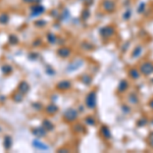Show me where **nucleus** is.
Segmentation results:
<instances>
[{
    "label": "nucleus",
    "instance_id": "c85d7f7f",
    "mask_svg": "<svg viewBox=\"0 0 153 153\" xmlns=\"http://www.w3.org/2000/svg\"><path fill=\"white\" fill-rule=\"evenodd\" d=\"M85 123H86V125L92 127V126H95V125H96V119H95L93 116H86Z\"/></svg>",
    "mask_w": 153,
    "mask_h": 153
},
{
    "label": "nucleus",
    "instance_id": "a211bd4d",
    "mask_svg": "<svg viewBox=\"0 0 153 153\" xmlns=\"http://www.w3.org/2000/svg\"><path fill=\"white\" fill-rule=\"evenodd\" d=\"M24 96H25V95H24L23 93L18 92V91L16 90V92H14V94H12V99L14 103H20V102L24 100Z\"/></svg>",
    "mask_w": 153,
    "mask_h": 153
},
{
    "label": "nucleus",
    "instance_id": "7ed1b4c3",
    "mask_svg": "<svg viewBox=\"0 0 153 153\" xmlns=\"http://www.w3.org/2000/svg\"><path fill=\"white\" fill-rule=\"evenodd\" d=\"M45 12V7L41 3H35L30 7V16L31 18H38Z\"/></svg>",
    "mask_w": 153,
    "mask_h": 153
},
{
    "label": "nucleus",
    "instance_id": "473e14b6",
    "mask_svg": "<svg viewBox=\"0 0 153 153\" xmlns=\"http://www.w3.org/2000/svg\"><path fill=\"white\" fill-rule=\"evenodd\" d=\"M46 25H47V22L44 20H38L34 23V26L37 28H44Z\"/></svg>",
    "mask_w": 153,
    "mask_h": 153
},
{
    "label": "nucleus",
    "instance_id": "72a5a7b5",
    "mask_svg": "<svg viewBox=\"0 0 153 153\" xmlns=\"http://www.w3.org/2000/svg\"><path fill=\"white\" fill-rule=\"evenodd\" d=\"M45 72H46V74H48V76H54V74H56L55 70H54L52 66H50V65H47V66H46Z\"/></svg>",
    "mask_w": 153,
    "mask_h": 153
},
{
    "label": "nucleus",
    "instance_id": "393cba45",
    "mask_svg": "<svg viewBox=\"0 0 153 153\" xmlns=\"http://www.w3.org/2000/svg\"><path fill=\"white\" fill-rule=\"evenodd\" d=\"M128 102L130 104H133V105H136V104L139 103V98H138V95L135 94V93H131L128 96Z\"/></svg>",
    "mask_w": 153,
    "mask_h": 153
},
{
    "label": "nucleus",
    "instance_id": "39448f33",
    "mask_svg": "<svg viewBox=\"0 0 153 153\" xmlns=\"http://www.w3.org/2000/svg\"><path fill=\"white\" fill-rule=\"evenodd\" d=\"M141 74H144V76H150L153 74V63L151 61H145L140 65L139 68Z\"/></svg>",
    "mask_w": 153,
    "mask_h": 153
},
{
    "label": "nucleus",
    "instance_id": "2f4dec72",
    "mask_svg": "<svg viewBox=\"0 0 153 153\" xmlns=\"http://www.w3.org/2000/svg\"><path fill=\"white\" fill-rule=\"evenodd\" d=\"M32 108L36 111H41L43 109V104L41 102H33L32 103Z\"/></svg>",
    "mask_w": 153,
    "mask_h": 153
},
{
    "label": "nucleus",
    "instance_id": "1a4fd4ad",
    "mask_svg": "<svg viewBox=\"0 0 153 153\" xmlns=\"http://www.w3.org/2000/svg\"><path fill=\"white\" fill-rule=\"evenodd\" d=\"M84 64V60L83 59H76V60L72 61V62L70 63V64L66 66V70H68V72H76V70H78L80 68H81L82 65Z\"/></svg>",
    "mask_w": 153,
    "mask_h": 153
},
{
    "label": "nucleus",
    "instance_id": "a878e982",
    "mask_svg": "<svg viewBox=\"0 0 153 153\" xmlns=\"http://www.w3.org/2000/svg\"><path fill=\"white\" fill-rule=\"evenodd\" d=\"M18 42H20V40H18V37L16 36V35L14 34H12L8 36V44L12 46H16L18 44Z\"/></svg>",
    "mask_w": 153,
    "mask_h": 153
},
{
    "label": "nucleus",
    "instance_id": "4be33fe9",
    "mask_svg": "<svg viewBox=\"0 0 153 153\" xmlns=\"http://www.w3.org/2000/svg\"><path fill=\"white\" fill-rule=\"evenodd\" d=\"M142 53H143V47L141 45H138L134 48L133 52H132V57L133 58H138V57L141 56Z\"/></svg>",
    "mask_w": 153,
    "mask_h": 153
},
{
    "label": "nucleus",
    "instance_id": "a18cd8bd",
    "mask_svg": "<svg viewBox=\"0 0 153 153\" xmlns=\"http://www.w3.org/2000/svg\"><path fill=\"white\" fill-rule=\"evenodd\" d=\"M57 152H70V149L68 148H59L58 150H57Z\"/></svg>",
    "mask_w": 153,
    "mask_h": 153
},
{
    "label": "nucleus",
    "instance_id": "dca6fc26",
    "mask_svg": "<svg viewBox=\"0 0 153 153\" xmlns=\"http://www.w3.org/2000/svg\"><path fill=\"white\" fill-rule=\"evenodd\" d=\"M42 126L47 130V132H52L55 129V126H54L53 123L50 119H47V118H44L42 121Z\"/></svg>",
    "mask_w": 153,
    "mask_h": 153
},
{
    "label": "nucleus",
    "instance_id": "49530a36",
    "mask_svg": "<svg viewBox=\"0 0 153 153\" xmlns=\"http://www.w3.org/2000/svg\"><path fill=\"white\" fill-rule=\"evenodd\" d=\"M78 111H79V112H84V107L83 106H79V108H78Z\"/></svg>",
    "mask_w": 153,
    "mask_h": 153
},
{
    "label": "nucleus",
    "instance_id": "f03ea898",
    "mask_svg": "<svg viewBox=\"0 0 153 153\" xmlns=\"http://www.w3.org/2000/svg\"><path fill=\"white\" fill-rule=\"evenodd\" d=\"M85 105L89 109H94L97 105V93L96 91H91L85 98Z\"/></svg>",
    "mask_w": 153,
    "mask_h": 153
},
{
    "label": "nucleus",
    "instance_id": "f8f14e48",
    "mask_svg": "<svg viewBox=\"0 0 153 153\" xmlns=\"http://www.w3.org/2000/svg\"><path fill=\"white\" fill-rule=\"evenodd\" d=\"M3 148L5 149L6 151L10 150L12 147V144H14V140H12V137L10 135H5L3 137Z\"/></svg>",
    "mask_w": 153,
    "mask_h": 153
},
{
    "label": "nucleus",
    "instance_id": "0eeeda50",
    "mask_svg": "<svg viewBox=\"0 0 153 153\" xmlns=\"http://www.w3.org/2000/svg\"><path fill=\"white\" fill-rule=\"evenodd\" d=\"M32 146L33 148H35L36 150L39 151H49L50 150V147L48 146L47 144H45L44 142L41 141L39 138H36L32 141Z\"/></svg>",
    "mask_w": 153,
    "mask_h": 153
},
{
    "label": "nucleus",
    "instance_id": "c756f323",
    "mask_svg": "<svg viewBox=\"0 0 153 153\" xmlns=\"http://www.w3.org/2000/svg\"><path fill=\"white\" fill-rule=\"evenodd\" d=\"M146 6H147L146 2H141V3H140V4L138 5V7H137V12H138V14H144L145 10H146Z\"/></svg>",
    "mask_w": 153,
    "mask_h": 153
},
{
    "label": "nucleus",
    "instance_id": "a19ab883",
    "mask_svg": "<svg viewBox=\"0 0 153 153\" xmlns=\"http://www.w3.org/2000/svg\"><path fill=\"white\" fill-rule=\"evenodd\" d=\"M148 144L151 148H153V132L149 134V136H148Z\"/></svg>",
    "mask_w": 153,
    "mask_h": 153
},
{
    "label": "nucleus",
    "instance_id": "4468645a",
    "mask_svg": "<svg viewBox=\"0 0 153 153\" xmlns=\"http://www.w3.org/2000/svg\"><path fill=\"white\" fill-rule=\"evenodd\" d=\"M58 111V106L54 102H51V103L47 104V106L45 107V112L49 115H53Z\"/></svg>",
    "mask_w": 153,
    "mask_h": 153
},
{
    "label": "nucleus",
    "instance_id": "79ce46f5",
    "mask_svg": "<svg viewBox=\"0 0 153 153\" xmlns=\"http://www.w3.org/2000/svg\"><path fill=\"white\" fill-rule=\"evenodd\" d=\"M25 3H29V4H35V3H40L41 0H23Z\"/></svg>",
    "mask_w": 153,
    "mask_h": 153
},
{
    "label": "nucleus",
    "instance_id": "c03bdc74",
    "mask_svg": "<svg viewBox=\"0 0 153 153\" xmlns=\"http://www.w3.org/2000/svg\"><path fill=\"white\" fill-rule=\"evenodd\" d=\"M5 100H6V96L5 95H0V103H4Z\"/></svg>",
    "mask_w": 153,
    "mask_h": 153
},
{
    "label": "nucleus",
    "instance_id": "2eb2a0df",
    "mask_svg": "<svg viewBox=\"0 0 153 153\" xmlns=\"http://www.w3.org/2000/svg\"><path fill=\"white\" fill-rule=\"evenodd\" d=\"M100 133H101V135H102V137L104 138V139H107V140H109V139H111V131H110V129L108 128V127H106V126H102L101 127V129H100Z\"/></svg>",
    "mask_w": 153,
    "mask_h": 153
},
{
    "label": "nucleus",
    "instance_id": "412c9836",
    "mask_svg": "<svg viewBox=\"0 0 153 153\" xmlns=\"http://www.w3.org/2000/svg\"><path fill=\"white\" fill-rule=\"evenodd\" d=\"M46 38H47V42L49 43V44H51V45H53V44H56L57 39H58L56 35L53 34V33H51V32L47 33V35H46Z\"/></svg>",
    "mask_w": 153,
    "mask_h": 153
},
{
    "label": "nucleus",
    "instance_id": "5701e85b",
    "mask_svg": "<svg viewBox=\"0 0 153 153\" xmlns=\"http://www.w3.org/2000/svg\"><path fill=\"white\" fill-rule=\"evenodd\" d=\"M80 81L86 86H90L92 84V78H91L89 74H82L81 78H80Z\"/></svg>",
    "mask_w": 153,
    "mask_h": 153
},
{
    "label": "nucleus",
    "instance_id": "6ab92c4d",
    "mask_svg": "<svg viewBox=\"0 0 153 153\" xmlns=\"http://www.w3.org/2000/svg\"><path fill=\"white\" fill-rule=\"evenodd\" d=\"M128 88H129L128 81H126V80H122V81L118 83V86H117V91H118L119 93H124L128 90Z\"/></svg>",
    "mask_w": 153,
    "mask_h": 153
},
{
    "label": "nucleus",
    "instance_id": "9d476101",
    "mask_svg": "<svg viewBox=\"0 0 153 153\" xmlns=\"http://www.w3.org/2000/svg\"><path fill=\"white\" fill-rule=\"evenodd\" d=\"M56 54L61 58H68L70 56V54H72V49L66 47V46H61V47H59L57 49Z\"/></svg>",
    "mask_w": 153,
    "mask_h": 153
},
{
    "label": "nucleus",
    "instance_id": "e433bc0d",
    "mask_svg": "<svg viewBox=\"0 0 153 153\" xmlns=\"http://www.w3.org/2000/svg\"><path fill=\"white\" fill-rule=\"evenodd\" d=\"M50 16L53 18H58L59 16H60V12H58V9H52L50 12Z\"/></svg>",
    "mask_w": 153,
    "mask_h": 153
},
{
    "label": "nucleus",
    "instance_id": "f704fd0d",
    "mask_svg": "<svg viewBox=\"0 0 153 153\" xmlns=\"http://www.w3.org/2000/svg\"><path fill=\"white\" fill-rule=\"evenodd\" d=\"M41 45H42V39H40V38H36L33 42H32V46L35 48L40 47Z\"/></svg>",
    "mask_w": 153,
    "mask_h": 153
},
{
    "label": "nucleus",
    "instance_id": "aec40b11",
    "mask_svg": "<svg viewBox=\"0 0 153 153\" xmlns=\"http://www.w3.org/2000/svg\"><path fill=\"white\" fill-rule=\"evenodd\" d=\"M129 76H130L131 79L133 80H138L140 78V76H141V72H140V70H138V68H131V70H129Z\"/></svg>",
    "mask_w": 153,
    "mask_h": 153
},
{
    "label": "nucleus",
    "instance_id": "9b49d317",
    "mask_svg": "<svg viewBox=\"0 0 153 153\" xmlns=\"http://www.w3.org/2000/svg\"><path fill=\"white\" fill-rule=\"evenodd\" d=\"M115 2L112 0H103L102 2V8L105 10L106 12H112L115 10Z\"/></svg>",
    "mask_w": 153,
    "mask_h": 153
},
{
    "label": "nucleus",
    "instance_id": "f3484780",
    "mask_svg": "<svg viewBox=\"0 0 153 153\" xmlns=\"http://www.w3.org/2000/svg\"><path fill=\"white\" fill-rule=\"evenodd\" d=\"M0 70H1L2 74H4V76H8V74H10L12 72H14V68H12L10 64H8V63H5V64L1 65Z\"/></svg>",
    "mask_w": 153,
    "mask_h": 153
},
{
    "label": "nucleus",
    "instance_id": "cd10ccee",
    "mask_svg": "<svg viewBox=\"0 0 153 153\" xmlns=\"http://www.w3.org/2000/svg\"><path fill=\"white\" fill-rule=\"evenodd\" d=\"M72 131H74V133H84L85 132V128H84V126H82V125L80 124H76L74 125V127H72Z\"/></svg>",
    "mask_w": 153,
    "mask_h": 153
},
{
    "label": "nucleus",
    "instance_id": "6e6552de",
    "mask_svg": "<svg viewBox=\"0 0 153 153\" xmlns=\"http://www.w3.org/2000/svg\"><path fill=\"white\" fill-rule=\"evenodd\" d=\"M72 87V82L68 81V80H61V81H59L58 83L55 85L56 90L60 91V92H64V91L70 90Z\"/></svg>",
    "mask_w": 153,
    "mask_h": 153
},
{
    "label": "nucleus",
    "instance_id": "c9c22d12",
    "mask_svg": "<svg viewBox=\"0 0 153 153\" xmlns=\"http://www.w3.org/2000/svg\"><path fill=\"white\" fill-rule=\"evenodd\" d=\"M131 16H132V12H131V9H127L126 12H125V14H123V18H124L125 20H129L131 18Z\"/></svg>",
    "mask_w": 153,
    "mask_h": 153
},
{
    "label": "nucleus",
    "instance_id": "b1692460",
    "mask_svg": "<svg viewBox=\"0 0 153 153\" xmlns=\"http://www.w3.org/2000/svg\"><path fill=\"white\" fill-rule=\"evenodd\" d=\"M70 18V10H68V8H64L62 12H60V16H59V20H60V22H65V20H68Z\"/></svg>",
    "mask_w": 153,
    "mask_h": 153
},
{
    "label": "nucleus",
    "instance_id": "37998d69",
    "mask_svg": "<svg viewBox=\"0 0 153 153\" xmlns=\"http://www.w3.org/2000/svg\"><path fill=\"white\" fill-rule=\"evenodd\" d=\"M122 109H123V111H124L125 113H128V112H130V107L129 106H127V105H123L122 106Z\"/></svg>",
    "mask_w": 153,
    "mask_h": 153
},
{
    "label": "nucleus",
    "instance_id": "423d86ee",
    "mask_svg": "<svg viewBox=\"0 0 153 153\" xmlns=\"http://www.w3.org/2000/svg\"><path fill=\"white\" fill-rule=\"evenodd\" d=\"M31 133H32V135L35 136L36 138L41 139V138L46 137L48 132H47V130L41 125V126H39V127H34V128L31 130Z\"/></svg>",
    "mask_w": 153,
    "mask_h": 153
},
{
    "label": "nucleus",
    "instance_id": "7c9ffc66",
    "mask_svg": "<svg viewBox=\"0 0 153 153\" xmlns=\"http://www.w3.org/2000/svg\"><path fill=\"white\" fill-rule=\"evenodd\" d=\"M89 18H90V10H89L88 8L83 9V12H82V14H81L82 20H87Z\"/></svg>",
    "mask_w": 153,
    "mask_h": 153
},
{
    "label": "nucleus",
    "instance_id": "f257e3e1",
    "mask_svg": "<svg viewBox=\"0 0 153 153\" xmlns=\"http://www.w3.org/2000/svg\"><path fill=\"white\" fill-rule=\"evenodd\" d=\"M78 116H79V111L72 107L65 109L64 112L62 113V118L64 119L66 123L76 122V119H78Z\"/></svg>",
    "mask_w": 153,
    "mask_h": 153
},
{
    "label": "nucleus",
    "instance_id": "ddd939ff",
    "mask_svg": "<svg viewBox=\"0 0 153 153\" xmlns=\"http://www.w3.org/2000/svg\"><path fill=\"white\" fill-rule=\"evenodd\" d=\"M18 91L20 93H23L24 95H26L30 91V85L27 81H20V84L18 85Z\"/></svg>",
    "mask_w": 153,
    "mask_h": 153
},
{
    "label": "nucleus",
    "instance_id": "09e8293b",
    "mask_svg": "<svg viewBox=\"0 0 153 153\" xmlns=\"http://www.w3.org/2000/svg\"><path fill=\"white\" fill-rule=\"evenodd\" d=\"M1 131H2V129H1V127H0V133H1Z\"/></svg>",
    "mask_w": 153,
    "mask_h": 153
},
{
    "label": "nucleus",
    "instance_id": "ea45409f",
    "mask_svg": "<svg viewBox=\"0 0 153 153\" xmlns=\"http://www.w3.org/2000/svg\"><path fill=\"white\" fill-rule=\"evenodd\" d=\"M146 124H147V119L146 118H140L139 122L137 123V126L138 127H144Z\"/></svg>",
    "mask_w": 153,
    "mask_h": 153
},
{
    "label": "nucleus",
    "instance_id": "bb28decb",
    "mask_svg": "<svg viewBox=\"0 0 153 153\" xmlns=\"http://www.w3.org/2000/svg\"><path fill=\"white\" fill-rule=\"evenodd\" d=\"M8 22H9V16L6 14V12L0 14V25L5 26L8 24Z\"/></svg>",
    "mask_w": 153,
    "mask_h": 153
},
{
    "label": "nucleus",
    "instance_id": "58836bf2",
    "mask_svg": "<svg viewBox=\"0 0 153 153\" xmlns=\"http://www.w3.org/2000/svg\"><path fill=\"white\" fill-rule=\"evenodd\" d=\"M82 48H83V49H85V50H92L93 46L88 42H83V43H82Z\"/></svg>",
    "mask_w": 153,
    "mask_h": 153
},
{
    "label": "nucleus",
    "instance_id": "de8ad7c7",
    "mask_svg": "<svg viewBox=\"0 0 153 153\" xmlns=\"http://www.w3.org/2000/svg\"><path fill=\"white\" fill-rule=\"evenodd\" d=\"M149 107H150L151 109H153V99H151L150 102H149Z\"/></svg>",
    "mask_w": 153,
    "mask_h": 153
},
{
    "label": "nucleus",
    "instance_id": "20e7f679",
    "mask_svg": "<svg viewBox=\"0 0 153 153\" xmlns=\"http://www.w3.org/2000/svg\"><path fill=\"white\" fill-rule=\"evenodd\" d=\"M115 30L113 27L111 26H105V27H102L101 29L99 30V34L100 36L103 39H109L114 35Z\"/></svg>",
    "mask_w": 153,
    "mask_h": 153
},
{
    "label": "nucleus",
    "instance_id": "4c0bfd02",
    "mask_svg": "<svg viewBox=\"0 0 153 153\" xmlns=\"http://www.w3.org/2000/svg\"><path fill=\"white\" fill-rule=\"evenodd\" d=\"M38 57H39V53H36V52H31L28 55V59H30V60H36Z\"/></svg>",
    "mask_w": 153,
    "mask_h": 153
},
{
    "label": "nucleus",
    "instance_id": "8fccbe9b",
    "mask_svg": "<svg viewBox=\"0 0 153 153\" xmlns=\"http://www.w3.org/2000/svg\"><path fill=\"white\" fill-rule=\"evenodd\" d=\"M152 83H153V80H152Z\"/></svg>",
    "mask_w": 153,
    "mask_h": 153
}]
</instances>
